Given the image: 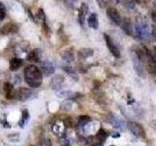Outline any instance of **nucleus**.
<instances>
[{
  "instance_id": "1",
  "label": "nucleus",
  "mask_w": 156,
  "mask_h": 146,
  "mask_svg": "<svg viewBox=\"0 0 156 146\" xmlns=\"http://www.w3.org/2000/svg\"><path fill=\"white\" fill-rule=\"evenodd\" d=\"M24 80L31 88L40 87L43 82L41 70L32 64L27 66L26 70H24Z\"/></svg>"
},
{
  "instance_id": "2",
  "label": "nucleus",
  "mask_w": 156,
  "mask_h": 146,
  "mask_svg": "<svg viewBox=\"0 0 156 146\" xmlns=\"http://www.w3.org/2000/svg\"><path fill=\"white\" fill-rule=\"evenodd\" d=\"M136 37L140 40H149L152 37L151 31L146 23H138L135 27Z\"/></svg>"
},
{
  "instance_id": "3",
  "label": "nucleus",
  "mask_w": 156,
  "mask_h": 146,
  "mask_svg": "<svg viewBox=\"0 0 156 146\" xmlns=\"http://www.w3.org/2000/svg\"><path fill=\"white\" fill-rule=\"evenodd\" d=\"M105 44H106V47L108 48L109 52L112 54V56L115 57H120V51L119 49L116 47V45L112 41V39L107 35V34H105Z\"/></svg>"
},
{
  "instance_id": "4",
  "label": "nucleus",
  "mask_w": 156,
  "mask_h": 146,
  "mask_svg": "<svg viewBox=\"0 0 156 146\" xmlns=\"http://www.w3.org/2000/svg\"><path fill=\"white\" fill-rule=\"evenodd\" d=\"M106 14H107V16H108V18L115 24H117V26H120L121 23H122V19H121L120 14L118 13V11H117L115 8L108 7L106 9Z\"/></svg>"
},
{
  "instance_id": "5",
  "label": "nucleus",
  "mask_w": 156,
  "mask_h": 146,
  "mask_svg": "<svg viewBox=\"0 0 156 146\" xmlns=\"http://www.w3.org/2000/svg\"><path fill=\"white\" fill-rule=\"evenodd\" d=\"M31 95H32V92L29 89H27V88H20L19 90L15 92L14 97L19 100H26L29 99Z\"/></svg>"
},
{
  "instance_id": "6",
  "label": "nucleus",
  "mask_w": 156,
  "mask_h": 146,
  "mask_svg": "<svg viewBox=\"0 0 156 146\" xmlns=\"http://www.w3.org/2000/svg\"><path fill=\"white\" fill-rule=\"evenodd\" d=\"M129 129L134 135L138 136V137H144V130L140 124L135 123V122H131V123H129Z\"/></svg>"
},
{
  "instance_id": "7",
  "label": "nucleus",
  "mask_w": 156,
  "mask_h": 146,
  "mask_svg": "<svg viewBox=\"0 0 156 146\" xmlns=\"http://www.w3.org/2000/svg\"><path fill=\"white\" fill-rule=\"evenodd\" d=\"M19 30V26L14 23H5L4 26L0 28V33L1 34H11V33H16Z\"/></svg>"
},
{
  "instance_id": "8",
  "label": "nucleus",
  "mask_w": 156,
  "mask_h": 146,
  "mask_svg": "<svg viewBox=\"0 0 156 146\" xmlns=\"http://www.w3.org/2000/svg\"><path fill=\"white\" fill-rule=\"evenodd\" d=\"M120 26H122V29H123L127 35H134V28L129 19H124Z\"/></svg>"
},
{
  "instance_id": "9",
  "label": "nucleus",
  "mask_w": 156,
  "mask_h": 146,
  "mask_svg": "<svg viewBox=\"0 0 156 146\" xmlns=\"http://www.w3.org/2000/svg\"><path fill=\"white\" fill-rule=\"evenodd\" d=\"M41 72H43L45 75L49 76L55 72V67H54V65L51 62L44 61L41 63Z\"/></svg>"
},
{
  "instance_id": "10",
  "label": "nucleus",
  "mask_w": 156,
  "mask_h": 146,
  "mask_svg": "<svg viewBox=\"0 0 156 146\" xmlns=\"http://www.w3.org/2000/svg\"><path fill=\"white\" fill-rule=\"evenodd\" d=\"M87 13H88V6H87V4L82 3L81 7L79 9V13H78V22H79V23L81 24V26L84 24Z\"/></svg>"
},
{
  "instance_id": "11",
  "label": "nucleus",
  "mask_w": 156,
  "mask_h": 146,
  "mask_svg": "<svg viewBox=\"0 0 156 146\" xmlns=\"http://www.w3.org/2000/svg\"><path fill=\"white\" fill-rule=\"evenodd\" d=\"M88 24H89L90 27L94 29H97L99 27V19H98L97 14H92L91 16L88 18Z\"/></svg>"
},
{
  "instance_id": "12",
  "label": "nucleus",
  "mask_w": 156,
  "mask_h": 146,
  "mask_svg": "<svg viewBox=\"0 0 156 146\" xmlns=\"http://www.w3.org/2000/svg\"><path fill=\"white\" fill-rule=\"evenodd\" d=\"M78 55H79V57L82 58H87V57H92L94 55V50L91 48H83L78 52Z\"/></svg>"
},
{
  "instance_id": "13",
  "label": "nucleus",
  "mask_w": 156,
  "mask_h": 146,
  "mask_svg": "<svg viewBox=\"0 0 156 146\" xmlns=\"http://www.w3.org/2000/svg\"><path fill=\"white\" fill-rule=\"evenodd\" d=\"M22 65V60L18 57H14L10 61V69L12 71H16L17 69H19Z\"/></svg>"
},
{
  "instance_id": "14",
  "label": "nucleus",
  "mask_w": 156,
  "mask_h": 146,
  "mask_svg": "<svg viewBox=\"0 0 156 146\" xmlns=\"http://www.w3.org/2000/svg\"><path fill=\"white\" fill-rule=\"evenodd\" d=\"M27 60L31 62H39L40 61V57H39V54L37 50H34L31 53H29V55L27 57Z\"/></svg>"
},
{
  "instance_id": "15",
  "label": "nucleus",
  "mask_w": 156,
  "mask_h": 146,
  "mask_svg": "<svg viewBox=\"0 0 156 146\" xmlns=\"http://www.w3.org/2000/svg\"><path fill=\"white\" fill-rule=\"evenodd\" d=\"M62 58L67 62H71L73 60H74V56H73V53L71 51H66L62 53Z\"/></svg>"
},
{
  "instance_id": "16",
  "label": "nucleus",
  "mask_w": 156,
  "mask_h": 146,
  "mask_svg": "<svg viewBox=\"0 0 156 146\" xmlns=\"http://www.w3.org/2000/svg\"><path fill=\"white\" fill-rule=\"evenodd\" d=\"M146 70H147L150 74L156 75V64L147 61V62H146Z\"/></svg>"
},
{
  "instance_id": "17",
  "label": "nucleus",
  "mask_w": 156,
  "mask_h": 146,
  "mask_svg": "<svg viewBox=\"0 0 156 146\" xmlns=\"http://www.w3.org/2000/svg\"><path fill=\"white\" fill-rule=\"evenodd\" d=\"M112 123L115 128H119V129H123L124 128V123L122 121H120L117 117H112Z\"/></svg>"
},
{
  "instance_id": "18",
  "label": "nucleus",
  "mask_w": 156,
  "mask_h": 146,
  "mask_svg": "<svg viewBox=\"0 0 156 146\" xmlns=\"http://www.w3.org/2000/svg\"><path fill=\"white\" fill-rule=\"evenodd\" d=\"M91 121V118L88 116H80L79 119H78V124L80 126H86L89 122Z\"/></svg>"
},
{
  "instance_id": "19",
  "label": "nucleus",
  "mask_w": 156,
  "mask_h": 146,
  "mask_svg": "<svg viewBox=\"0 0 156 146\" xmlns=\"http://www.w3.org/2000/svg\"><path fill=\"white\" fill-rule=\"evenodd\" d=\"M106 136H107V134L104 130H100L99 133L97 134V138L99 139L101 142H104V141L106 139Z\"/></svg>"
},
{
  "instance_id": "20",
  "label": "nucleus",
  "mask_w": 156,
  "mask_h": 146,
  "mask_svg": "<svg viewBox=\"0 0 156 146\" xmlns=\"http://www.w3.org/2000/svg\"><path fill=\"white\" fill-rule=\"evenodd\" d=\"M5 16H6V8H5L3 3L0 2V21H2Z\"/></svg>"
},
{
  "instance_id": "21",
  "label": "nucleus",
  "mask_w": 156,
  "mask_h": 146,
  "mask_svg": "<svg viewBox=\"0 0 156 146\" xmlns=\"http://www.w3.org/2000/svg\"><path fill=\"white\" fill-rule=\"evenodd\" d=\"M38 17L40 18V19H42V23H43L44 27L47 28V27H46V17H45V14H44V12H43V10L40 9V10L38 11Z\"/></svg>"
},
{
  "instance_id": "22",
  "label": "nucleus",
  "mask_w": 156,
  "mask_h": 146,
  "mask_svg": "<svg viewBox=\"0 0 156 146\" xmlns=\"http://www.w3.org/2000/svg\"><path fill=\"white\" fill-rule=\"evenodd\" d=\"M55 83H56V86H58V88L61 87L62 83V76H57L55 79H54V81H53V84H55Z\"/></svg>"
},
{
  "instance_id": "23",
  "label": "nucleus",
  "mask_w": 156,
  "mask_h": 146,
  "mask_svg": "<svg viewBox=\"0 0 156 146\" xmlns=\"http://www.w3.org/2000/svg\"><path fill=\"white\" fill-rule=\"evenodd\" d=\"M97 2L101 8H106L107 4H108V2H109V0H97Z\"/></svg>"
},
{
  "instance_id": "24",
  "label": "nucleus",
  "mask_w": 156,
  "mask_h": 146,
  "mask_svg": "<svg viewBox=\"0 0 156 146\" xmlns=\"http://www.w3.org/2000/svg\"><path fill=\"white\" fill-rule=\"evenodd\" d=\"M37 146H52V143L49 139H43L38 143Z\"/></svg>"
},
{
  "instance_id": "25",
  "label": "nucleus",
  "mask_w": 156,
  "mask_h": 146,
  "mask_svg": "<svg viewBox=\"0 0 156 146\" xmlns=\"http://www.w3.org/2000/svg\"><path fill=\"white\" fill-rule=\"evenodd\" d=\"M151 19H152L153 23H156V11H152V12H151Z\"/></svg>"
},
{
  "instance_id": "26",
  "label": "nucleus",
  "mask_w": 156,
  "mask_h": 146,
  "mask_svg": "<svg viewBox=\"0 0 156 146\" xmlns=\"http://www.w3.org/2000/svg\"><path fill=\"white\" fill-rule=\"evenodd\" d=\"M134 1L138 2V3H141V2H144V0H134Z\"/></svg>"
},
{
  "instance_id": "27",
  "label": "nucleus",
  "mask_w": 156,
  "mask_h": 146,
  "mask_svg": "<svg viewBox=\"0 0 156 146\" xmlns=\"http://www.w3.org/2000/svg\"><path fill=\"white\" fill-rule=\"evenodd\" d=\"M154 6L156 7V0H154Z\"/></svg>"
},
{
  "instance_id": "28",
  "label": "nucleus",
  "mask_w": 156,
  "mask_h": 146,
  "mask_svg": "<svg viewBox=\"0 0 156 146\" xmlns=\"http://www.w3.org/2000/svg\"><path fill=\"white\" fill-rule=\"evenodd\" d=\"M111 146H114V145H111Z\"/></svg>"
}]
</instances>
